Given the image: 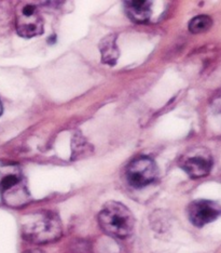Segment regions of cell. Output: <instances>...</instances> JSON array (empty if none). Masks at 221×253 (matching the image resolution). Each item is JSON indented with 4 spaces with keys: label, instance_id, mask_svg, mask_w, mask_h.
I'll list each match as a JSON object with an SVG mask.
<instances>
[{
    "label": "cell",
    "instance_id": "3957f363",
    "mask_svg": "<svg viewBox=\"0 0 221 253\" xmlns=\"http://www.w3.org/2000/svg\"><path fill=\"white\" fill-rule=\"evenodd\" d=\"M0 194L4 204L13 208L27 204L30 195L19 170L9 168L0 175Z\"/></svg>",
    "mask_w": 221,
    "mask_h": 253
},
{
    "label": "cell",
    "instance_id": "30bf717a",
    "mask_svg": "<svg viewBox=\"0 0 221 253\" xmlns=\"http://www.w3.org/2000/svg\"><path fill=\"white\" fill-rule=\"evenodd\" d=\"M213 25V20L208 15H197L189 23V31L192 34H201L207 32Z\"/></svg>",
    "mask_w": 221,
    "mask_h": 253
},
{
    "label": "cell",
    "instance_id": "52a82bcc",
    "mask_svg": "<svg viewBox=\"0 0 221 253\" xmlns=\"http://www.w3.org/2000/svg\"><path fill=\"white\" fill-rule=\"evenodd\" d=\"M180 167L192 179H200L209 174L213 167V160L209 155L196 153L185 156L181 159Z\"/></svg>",
    "mask_w": 221,
    "mask_h": 253
},
{
    "label": "cell",
    "instance_id": "8fae6325",
    "mask_svg": "<svg viewBox=\"0 0 221 253\" xmlns=\"http://www.w3.org/2000/svg\"><path fill=\"white\" fill-rule=\"evenodd\" d=\"M214 105H215V107H216L217 111L221 114V96L219 97V99H217V101L215 102Z\"/></svg>",
    "mask_w": 221,
    "mask_h": 253
},
{
    "label": "cell",
    "instance_id": "9c48e42d",
    "mask_svg": "<svg viewBox=\"0 0 221 253\" xmlns=\"http://www.w3.org/2000/svg\"><path fill=\"white\" fill-rule=\"evenodd\" d=\"M99 50L101 61L105 64L115 65L119 59V55H120V51H119L117 45V36L113 34L106 36L99 43Z\"/></svg>",
    "mask_w": 221,
    "mask_h": 253
},
{
    "label": "cell",
    "instance_id": "7a4b0ae2",
    "mask_svg": "<svg viewBox=\"0 0 221 253\" xmlns=\"http://www.w3.org/2000/svg\"><path fill=\"white\" fill-rule=\"evenodd\" d=\"M63 228L59 216L52 212L32 215L23 225V237L37 245L53 243L61 238Z\"/></svg>",
    "mask_w": 221,
    "mask_h": 253
},
{
    "label": "cell",
    "instance_id": "6da1fadb",
    "mask_svg": "<svg viewBox=\"0 0 221 253\" xmlns=\"http://www.w3.org/2000/svg\"><path fill=\"white\" fill-rule=\"evenodd\" d=\"M98 223L107 235L124 239L133 233L135 218L126 206L117 201H109L99 212Z\"/></svg>",
    "mask_w": 221,
    "mask_h": 253
},
{
    "label": "cell",
    "instance_id": "277c9868",
    "mask_svg": "<svg viewBox=\"0 0 221 253\" xmlns=\"http://www.w3.org/2000/svg\"><path fill=\"white\" fill-rule=\"evenodd\" d=\"M158 174V170L155 160L147 156L134 159L126 169V180L135 188L149 185L156 181Z\"/></svg>",
    "mask_w": 221,
    "mask_h": 253
},
{
    "label": "cell",
    "instance_id": "5b68a950",
    "mask_svg": "<svg viewBox=\"0 0 221 253\" xmlns=\"http://www.w3.org/2000/svg\"><path fill=\"white\" fill-rule=\"evenodd\" d=\"M15 27L21 37L32 38L43 33V20L36 5L23 4L18 10L15 18Z\"/></svg>",
    "mask_w": 221,
    "mask_h": 253
},
{
    "label": "cell",
    "instance_id": "7c38bea8",
    "mask_svg": "<svg viewBox=\"0 0 221 253\" xmlns=\"http://www.w3.org/2000/svg\"><path fill=\"white\" fill-rule=\"evenodd\" d=\"M24 253H44V252L41 251V250H39V249H31V250L25 251Z\"/></svg>",
    "mask_w": 221,
    "mask_h": 253
},
{
    "label": "cell",
    "instance_id": "ba28073f",
    "mask_svg": "<svg viewBox=\"0 0 221 253\" xmlns=\"http://www.w3.org/2000/svg\"><path fill=\"white\" fill-rule=\"evenodd\" d=\"M126 11L129 19L136 23H145L151 16V2L141 0V1H127Z\"/></svg>",
    "mask_w": 221,
    "mask_h": 253
},
{
    "label": "cell",
    "instance_id": "4fadbf2b",
    "mask_svg": "<svg viewBox=\"0 0 221 253\" xmlns=\"http://www.w3.org/2000/svg\"><path fill=\"white\" fill-rule=\"evenodd\" d=\"M2 114V104H1V102H0V115Z\"/></svg>",
    "mask_w": 221,
    "mask_h": 253
},
{
    "label": "cell",
    "instance_id": "8992f818",
    "mask_svg": "<svg viewBox=\"0 0 221 253\" xmlns=\"http://www.w3.org/2000/svg\"><path fill=\"white\" fill-rule=\"evenodd\" d=\"M221 216V206L211 200H195L188 207V217L196 227H203Z\"/></svg>",
    "mask_w": 221,
    "mask_h": 253
}]
</instances>
